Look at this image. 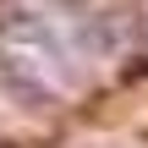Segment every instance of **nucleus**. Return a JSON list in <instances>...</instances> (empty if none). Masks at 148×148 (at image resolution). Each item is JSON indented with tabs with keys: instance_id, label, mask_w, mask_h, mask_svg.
<instances>
[{
	"instance_id": "1",
	"label": "nucleus",
	"mask_w": 148,
	"mask_h": 148,
	"mask_svg": "<svg viewBox=\"0 0 148 148\" xmlns=\"http://www.w3.org/2000/svg\"><path fill=\"white\" fill-rule=\"evenodd\" d=\"M121 49V33L104 11L71 0H16L0 16V66L49 99L77 93L93 71H104Z\"/></svg>"
}]
</instances>
